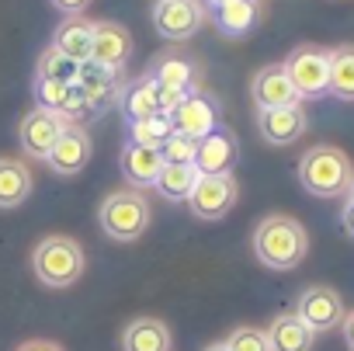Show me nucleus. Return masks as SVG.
I'll return each instance as SVG.
<instances>
[{"instance_id": "f257e3e1", "label": "nucleus", "mask_w": 354, "mask_h": 351, "mask_svg": "<svg viewBox=\"0 0 354 351\" xmlns=\"http://www.w3.org/2000/svg\"><path fill=\"white\" fill-rule=\"evenodd\" d=\"M309 251V233L299 219L292 216H264L254 230V254L264 268H274V271H292L302 264Z\"/></svg>"}, {"instance_id": "f03ea898", "label": "nucleus", "mask_w": 354, "mask_h": 351, "mask_svg": "<svg viewBox=\"0 0 354 351\" xmlns=\"http://www.w3.org/2000/svg\"><path fill=\"white\" fill-rule=\"evenodd\" d=\"M351 178H354V167H351V156L337 146H313L302 153L299 160V181L309 195L316 199H337V195H347L351 188Z\"/></svg>"}, {"instance_id": "7ed1b4c3", "label": "nucleus", "mask_w": 354, "mask_h": 351, "mask_svg": "<svg viewBox=\"0 0 354 351\" xmlns=\"http://www.w3.org/2000/svg\"><path fill=\"white\" fill-rule=\"evenodd\" d=\"M84 264H87L84 247L73 237H59L56 233V237L39 240L35 251H32V271L49 289H70V285H77L80 275H84Z\"/></svg>"}, {"instance_id": "20e7f679", "label": "nucleus", "mask_w": 354, "mask_h": 351, "mask_svg": "<svg viewBox=\"0 0 354 351\" xmlns=\"http://www.w3.org/2000/svg\"><path fill=\"white\" fill-rule=\"evenodd\" d=\"M149 219H153L149 202H146L136 188H118V192H111V195L101 202V209H97V223H101L104 237H108V240H118V244L139 240V237L149 230Z\"/></svg>"}, {"instance_id": "39448f33", "label": "nucleus", "mask_w": 354, "mask_h": 351, "mask_svg": "<svg viewBox=\"0 0 354 351\" xmlns=\"http://www.w3.org/2000/svg\"><path fill=\"white\" fill-rule=\"evenodd\" d=\"M299 98H323L330 91V49L319 46H295L281 63Z\"/></svg>"}, {"instance_id": "423d86ee", "label": "nucleus", "mask_w": 354, "mask_h": 351, "mask_svg": "<svg viewBox=\"0 0 354 351\" xmlns=\"http://www.w3.org/2000/svg\"><path fill=\"white\" fill-rule=\"evenodd\" d=\"M240 199V185L233 174H202L188 195V209L198 219H223Z\"/></svg>"}, {"instance_id": "0eeeda50", "label": "nucleus", "mask_w": 354, "mask_h": 351, "mask_svg": "<svg viewBox=\"0 0 354 351\" xmlns=\"http://www.w3.org/2000/svg\"><path fill=\"white\" fill-rule=\"evenodd\" d=\"M295 316L313 334H326V330H333V327L344 323V299L330 285H309L299 296V303H295Z\"/></svg>"}, {"instance_id": "6e6552de", "label": "nucleus", "mask_w": 354, "mask_h": 351, "mask_svg": "<svg viewBox=\"0 0 354 351\" xmlns=\"http://www.w3.org/2000/svg\"><path fill=\"white\" fill-rule=\"evenodd\" d=\"M129 60H132V35H129V28L118 25V21H94L87 63L115 73V70H122Z\"/></svg>"}, {"instance_id": "1a4fd4ad", "label": "nucleus", "mask_w": 354, "mask_h": 351, "mask_svg": "<svg viewBox=\"0 0 354 351\" xmlns=\"http://www.w3.org/2000/svg\"><path fill=\"white\" fill-rule=\"evenodd\" d=\"M205 25V8L198 0H156L153 8V28L163 39H192Z\"/></svg>"}, {"instance_id": "9d476101", "label": "nucleus", "mask_w": 354, "mask_h": 351, "mask_svg": "<svg viewBox=\"0 0 354 351\" xmlns=\"http://www.w3.org/2000/svg\"><path fill=\"white\" fill-rule=\"evenodd\" d=\"M91 153H94L91 132L80 122H66V129L56 139V146L49 150L46 163L53 167V174H59V178H73V174H80L91 163Z\"/></svg>"}, {"instance_id": "9b49d317", "label": "nucleus", "mask_w": 354, "mask_h": 351, "mask_svg": "<svg viewBox=\"0 0 354 351\" xmlns=\"http://www.w3.org/2000/svg\"><path fill=\"white\" fill-rule=\"evenodd\" d=\"M170 122H174V132H181V136H188L195 143L223 125L219 122V105L209 94H198V91H192L181 105L170 111Z\"/></svg>"}, {"instance_id": "f8f14e48", "label": "nucleus", "mask_w": 354, "mask_h": 351, "mask_svg": "<svg viewBox=\"0 0 354 351\" xmlns=\"http://www.w3.org/2000/svg\"><path fill=\"white\" fill-rule=\"evenodd\" d=\"M236 160H240V139L233 129L219 125L205 139H198V153H195L198 174H233Z\"/></svg>"}, {"instance_id": "ddd939ff", "label": "nucleus", "mask_w": 354, "mask_h": 351, "mask_svg": "<svg viewBox=\"0 0 354 351\" xmlns=\"http://www.w3.org/2000/svg\"><path fill=\"white\" fill-rule=\"evenodd\" d=\"M250 94H254V105L257 111H268V108H292L299 105L302 98L295 94L288 73L281 63H271V66H261L250 80Z\"/></svg>"}, {"instance_id": "4468645a", "label": "nucleus", "mask_w": 354, "mask_h": 351, "mask_svg": "<svg viewBox=\"0 0 354 351\" xmlns=\"http://www.w3.org/2000/svg\"><path fill=\"white\" fill-rule=\"evenodd\" d=\"M66 129V118L56 115V111H46V108H35L25 115L21 122V150L35 160H46L49 150L56 146V139L63 136Z\"/></svg>"}, {"instance_id": "2eb2a0df", "label": "nucleus", "mask_w": 354, "mask_h": 351, "mask_svg": "<svg viewBox=\"0 0 354 351\" xmlns=\"http://www.w3.org/2000/svg\"><path fill=\"white\" fill-rule=\"evenodd\" d=\"M257 129H261L264 143H271V146H292L306 132V111H302V105L257 111Z\"/></svg>"}, {"instance_id": "dca6fc26", "label": "nucleus", "mask_w": 354, "mask_h": 351, "mask_svg": "<svg viewBox=\"0 0 354 351\" xmlns=\"http://www.w3.org/2000/svg\"><path fill=\"white\" fill-rule=\"evenodd\" d=\"M118 167L125 174V181L139 192V188H153L156 178H160V167H163V156L160 150H146V146H136L129 143L118 156Z\"/></svg>"}, {"instance_id": "f3484780", "label": "nucleus", "mask_w": 354, "mask_h": 351, "mask_svg": "<svg viewBox=\"0 0 354 351\" xmlns=\"http://www.w3.org/2000/svg\"><path fill=\"white\" fill-rule=\"evenodd\" d=\"M91 32H94V21H87L84 15L66 18V21L56 28V35H53V49H56L59 56H66L70 63L84 66L87 56H91Z\"/></svg>"}, {"instance_id": "a211bd4d", "label": "nucleus", "mask_w": 354, "mask_h": 351, "mask_svg": "<svg viewBox=\"0 0 354 351\" xmlns=\"http://www.w3.org/2000/svg\"><path fill=\"white\" fill-rule=\"evenodd\" d=\"M122 351H170V330L156 316H136L122 330Z\"/></svg>"}, {"instance_id": "6ab92c4d", "label": "nucleus", "mask_w": 354, "mask_h": 351, "mask_svg": "<svg viewBox=\"0 0 354 351\" xmlns=\"http://www.w3.org/2000/svg\"><path fill=\"white\" fill-rule=\"evenodd\" d=\"M32 195V170L15 160V156H0V209H18Z\"/></svg>"}, {"instance_id": "aec40b11", "label": "nucleus", "mask_w": 354, "mask_h": 351, "mask_svg": "<svg viewBox=\"0 0 354 351\" xmlns=\"http://www.w3.org/2000/svg\"><path fill=\"white\" fill-rule=\"evenodd\" d=\"M264 334H268L271 351H313V341H316V334H313L295 313L274 316V323H271Z\"/></svg>"}, {"instance_id": "412c9836", "label": "nucleus", "mask_w": 354, "mask_h": 351, "mask_svg": "<svg viewBox=\"0 0 354 351\" xmlns=\"http://www.w3.org/2000/svg\"><path fill=\"white\" fill-rule=\"evenodd\" d=\"M198 167L195 163H163L160 167V178H156V192L167 199V202H188L192 188L198 185Z\"/></svg>"}, {"instance_id": "4be33fe9", "label": "nucleus", "mask_w": 354, "mask_h": 351, "mask_svg": "<svg viewBox=\"0 0 354 351\" xmlns=\"http://www.w3.org/2000/svg\"><path fill=\"white\" fill-rule=\"evenodd\" d=\"M257 25V0H223L216 4V28L226 39H240Z\"/></svg>"}, {"instance_id": "5701e85b", "label": "nucleus", "mask_w": 354, "mask_h": 351, "mask_svg": "<svg viewBox=\"0 0 354 351\" xmlns=\"http://www.w3.org/2000/svg\"><path fill=\"white\" fill-rule=\"evenodd\" d=\"M122 105H125V115L129 122H139V118H149L160 111V87L153 80V73L139 77L136 84H129V91L122 94Z\"/></svg>"}, {"instance_id": "b1692460", "label": "nucleus", "mask_w": 354, "mask_h": 351, "mask_svg": "<svg viewBox=\"0 0 354 351\" xmlns=\"http://www.w3.org/2000/svg\"><path fill=\"white\" fill-rule=\"evenodd\" d=\"M340 101H354V46L330 49V91Z\"/></svg>"}, {"instance_id": "393cba45", "label": "nucleus", "mask_w": 354, "mask_h": 351, "mask_svg": "<svg viewBox=\"0 0 354 351\" xmlns=\"http://www.w3.org/2000/svg\"><path fill=\"white\" fill-rule=\"evenodd\" d=\"M73 87L80 91V98H84L87 108H101V105L111 98V70H101V66L84 63Z\"/></svg>"}, {"instance_id": "a878e982", "label": "nucleus", "mask_w": 354, "mask_h": 351, "mask_svg": "<svg viewBox=\"0 0 354 351\" xmlns=\"http://www.w3.org/2000/svg\"><path fill=\"white\" fill-rule=\"evenodd\" d=\"M170 132H174V122H170V115H163V111H156V115H149V118H139V122H129L132 143H136V146H146V150H160Z\"/></svg>"}, {"instance_id": "bb28decb", "label": "nucleus", "mask_w": 354, "mask_h": 351, "mask_svg": "<svg viewBox=\"0 0 354 351\" xmlns=\"http://www.w3.org/2000/svg\"><path fill=\"white\" fill-rule=\"evenodd\" d=\"M153 80L160 91H192V80H195V66L188 60H163L156 63L153 70Z\"/></svg>"}, {"instance_id": "cd10ccee", "label": "nucleus", "mask_w": 354, "mask_h": 351, "mask_svg": "<svg viewBox=\"0 0 354 351\" xmlns=\"http://www.w3.org/2000/svg\"><path fill=\"white\" fill-rule=\"evenodd\" d=\"M35 101H39V108L56 111V115H63V118H66V108H70V101H73V84L35 77Z\"/></svg>"}, {"instance_id": "c85d7f7f", "label": "nucleus", "mask_w": 354, "mask_h": 351, "mask_svg": "<svg viewBox=\"0 0 354 351\" xmlns=\"http://www.w3.org/2000/svg\"><path fill=\"white\" fill-rule=\"evenodd\" d=\"M77 73L80 66L70 63L66 56H59L53 46L39 56V66H35V77H46V80H63V84H77Z\"/></svg>"}, {"instance_id": "c756f323", "label": "nucleus", "mask_w": 354, "mask_h": 351, "mask_svg": "<svg viewBox=\"0 0 354 351\" xmlns=\"http://www.w3.org/2000/svg\"><path fill=\"white\" fill-rule=\"evenodd\" d=\"M195 153H198V143L181 136V132H170L167 143L160 146V156L163 163H195Z\"/></svg>"}, {"instance_id": "7c9ffc66", "label": "nucleus", "mask_w": 354, "mask_h": 351, "mask_svg": "<svg viewBox=\"0 0 354 351\" xmlns=\"http://www.w3.org/2000/svg\"><path fill=\"white\" fill-rule=\"evenodd\" d=\"M223 344H226V351H271L268 334L261 327H236Z\"/></svg>"}, {"instance_id": "2f4dec72", "label": "nucleus", "mask_w": 354, "mask_h": 351, "mask_svg": "<svg viewBox=\"0 0 354 351\" xmlns=\"http://www.w3.org/2000/svg\"><path fill=\"white\" fill-rule=\"evenodd\" d=\"M49 4H53L59 15H66V18H77V15H84V11L91 8V0H49Z\"/></svg>"}, {"instance_id": "473e14b6", "label": "nucleus", "mask_w": 354, "mask_h": 351, "mask_svg": "<svg viewBox=\"0 0 354 351\" xmlns=\"http://www.w3.org/2000/svg\"><path fill=\"white\" fill-rule=\"evenodd\" d=\"M18 351H63L56 341H46V337H35V341H25L18 344Z\"/></svg>"}, {"instance_id": "72a5a7b5", "label": "nucleus", "mask_w": 354, "mask_h": 351, "mask_svg": "<svg viewBox=\"0 0 354 351\" xmlns=\"http://www.w3.org/2000/svg\"><path fill=\"white\" fill-rule=\"evenodd\" d=\"M344 344H347V351H354V309L351 313H344Z\"/></svg>"}, {"instance_id": "f704fd0d", "label": "nucleus", "mask_w": 354, "mask_h": 351, "mask_svg": "<svg viewBox=\"0 0 354 351\" xmlns=\"http://www.w3.org/2000/svg\"><path fill=\"white\" fill-rule=\"evenodd\" d=\"M340 223H344V233H351V237H354V202H347V206H344Z\"/></svg>"}, {"instance_id": "c9c22d12", "label": "nucleus", "mask_w": 354, "mask_h": 351, "mask_svg": "<svg viewBox=\"0 0 354 351\" xmlns=\"http://www.w3.org/2000/svg\"><path fill=\"white\" fill-rule=\"evenodd\" d=\"M347 202H354V178H351V188H347Z\"/></svg>"}, {"instance_id": "e433bc0d", "label": "nucleus", "mask_w": 354, "mask_h": 351, "mask_svg": "<svg viewBox=\"0 0 354 351\" xmlns=\"http://www.w3.org/2000/svg\"><path fill=\"white\" fill-rule=\"evenodd\" d=\"M205 351H226V344H209Z\"/></svg>"}, {"instance_id": "4c0bfd02", "label": "nucleus", "mask_w": 354, "mask_h": 351, "mask_svg": "<svg viewBox=\"0 0 354 351\" xmlns=\"http://www.w3.org/2000/svg\"><path fill=\"white\" fill-rule=\"evenodd\" d=\"M212 4H223V0H212Z\"/></svg>"}]
</instances>
